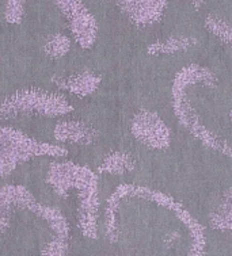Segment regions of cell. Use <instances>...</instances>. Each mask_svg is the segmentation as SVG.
Returning <instances> with one entry per match:
<instances>
[{"instance_id":"cell-1","label":"cell","mask_w":232,"mask_h":256,"mask_svg":"<svg viewBox=\"0 0 232 256\" xmlns=\"http://www.w3.org/2000/svg\"><path fill=\"white\" fill-rule=\"evenodd\" d=\"M42 149L56 150V148L38 146L34 141L29 140L17 132L0 128V176L11 171L21 162L33 154H41Z\"/></svg>"},{"instance_id":"cell-2","label":"cell","mask_w":232,"mask_h":256,"mask_svg":"<svg viewBox=\"0 0 232 256\" xmlns=\"http://www.w3.org/2000/svg\"><path fill=\"white\" fill-rule=\"evenodd\" d=\"M132 133L145 146L152 149L167 148L171 141L170 129L156 112L140 110L132 121Z\"/></svg>"},{"instance_id":"cell-3","label":"cell","mask_w":232,"mask_h":256,"mask_svg":"<svg viewBox=\"0 0 232 256\" xmlns=\"http://www.w3.org/2000/svg\"><path fill=\"white\" fill-rule=\"evenodd\" d=\"M121 12L139 28H147L160 22L167 8L168 0H112Z\"/></svg>"},{"instance_id":"cell-4","label":"cell","mask_w":232,"mask_h":256,"mask_svg":"<svg viewBox=\"0 0 232 256\" xmlns=\"http://www.w3.org/2000/svg\"><path fill=\"white\" fill-rule=\"evenodd\" d=\"M197 44V40L191 36H171L163 41H156L151 44L147 49L149 56H160V54H175L181 53Z\"/></svg>"},{"instance_id":"cell-5","label":"cell","mask_w":232,"mask_h":256,"mask_svg":"<svg viewBox=\"0 0 232 256\" xmlns=\"http://www.w3.org/2000/svg\"><path fill=\"white\" fill-rule=\"evenodd\" d=\"M214 228L232 229V187L223 192L220 204L210 216Z\"/></svg>"},{"instance_id":"cell-6","label":"cell","mask_w":232,"mask_h":256,"mask_svg":"<svg viewBox=\"0 0 232 256\" xmlns=\"http://www.w3.org/2000/svg\"><path fill=\"white\" fill-rule=\"evenodd\" d=\"M135 168V162L128 154L122 152H114L109 154L105 162L101 166V171L106 174H113V175H124L125 172H129Z\"/></svg>"},{"instance_id":"cell-7","label":"cell","mask_w":232,"mask_h":256,"mask_svg":"<svg viewBox=\"0 0 232 256\" xmlns=\"http://www.w3.org/2000/svg\"><path fill=\"white\" fill-rule=\"evenodd\" d=\"M204 24L209 33L213 34L214 37L218 38L224 44L232 46V24H229L223 19L216 18L213 15H208L205 18Z\"/></svg>"},{"instance_id":"cell-8","label":"cell","mask_w":232,"mask_h":256,"mask_svg":"<svg viewBox=\"0 0 232 256\" xmlns=\"http://www.w3.org/2000/svg\"><path fill=\"white\" fill-rule=\"evenodd\" d=\"M67 252V238L57 236L51 244H48L47 248L42 251V256H65Z\"/></svg>"},{"instance_id":"cell-9","label":"cell","mask_w":232,"mask_h":256,"mask_svg":"<svg viewBox=\"0 0 232 256\" xmlns=\"http://www.w3.org/2000/svg\"><path fill=\"white\" fill-rule=\"evenodd\" d=\"M202 3H204V0H191V4L194 6L195 10H200Z\"/></svg>"},{"instance_id":"cell-10","label":"cell","mask_w":232,"mask_h":256,"mask_svg":"<svg viewBox=\"0 0 232 256\" xmlns=\"http://www.w3.org/2000/svg\"><path fill=\"white\" fill-rule=\"evenodd\" d=\"M229 118H231V121H232V110L229 112Z\"/></svg>"}]
</instances>
